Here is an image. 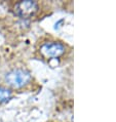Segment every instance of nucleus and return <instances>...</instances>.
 <instances>
[{
	"mask_svg": "<svg viewBox=\"0 0 116 122\" xmlns=\"http://www.w3.org/2000/svg\"><path fill=\"white\" fill-rule=\"evenodd\" d=\"M32 76L28 71L22 68L12 69L4 76V82L11 89H19L27 86L31 83Z\"/></svg>",
	"mask_w": 116,
	"mask_h": 122,
	"instance_id": "obj_1",
	"label": "nucleus"
},
{
	"mask_svg": "<svg viewBox=\"0 0 116 122\" xmlns=\"http://www.w3.org/2000/svg\"><path fill=\"white\" fill-rule=\"evenodd\" d=\"M12 90L6 85H0V105L6 103L11 99Z\"/></svg>",
	"mask_w": 116,
	"mask_h": 122,
	"instance_id": "obj_4",
	"label": "nucleus"
},
{
	"mask_svg": "<svg viewBox=\"0 0 116 122\" xmlns=\"http://www.w3.org/2000/svg\"><path fill=\"white\" fill-rule=\"evenodd\" d=\"M38 10V4L35 1H20L15 4V12L22 18H31Z\"/></svg>",
	"mask_w": 116,
	"mask_h": 122,
	"instance_id": "obj_3",
	"label": "nucleus"
},
{
	"mask_svg": "<svg viewBox=\"0 0 116 122\" xmlns=\"http://www.w3.org/2000/svg\"><path fill=\"white\" fill-rule=\"evenodd\" d=\"M65 47L62 43L56 41L44 42L40 45L39 51L41 56L45 59H56V57L63 55Z\"/></svg>",
	"mask_w": 116,
	"mask_h": 122,
	"instance_id": "obj_2",
	"label": "nucleus"
}]
</instances>
